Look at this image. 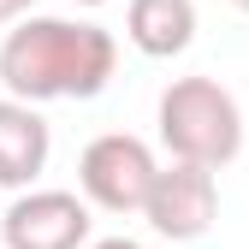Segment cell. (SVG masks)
<instances>
[{
  "mask_svg": "<svg viewBox=\"0 0 249 249\" xmlns=\"http://www.w3.org/2000/svg\"><path fill=\"white\" fill-rule=\"evenodd\" d=\"M71 6H107V0H71Z\"/></svg>",
  "mask_w": 249,
  "mask_h": 249,
  "instance_id": "cell-10",
  "label": "cell"
},
{
  "mask_svg": "<svg viewBox=\"0 0 249 249\" xmlns=\"http://www.w3.org/2000/svg\"><path fill=\"white\" fill-rule=\"evenodd\" d=\"M89 202L77 190H24L0 213V249H89Z\"/></svg>",
  "mask_w": 249,
  "mask_h": 249,
  "instance_id": "cell-4",
  "label": "cell"
},
{
  "mask_svg": "<svg viewBox=\"0 0 249 249\" xmlns=\"http://www.w3.org/2000/svg\"><path fill=\"white\" fill-rule=\"evenodd\" d=\"M124 36L148 59H172L196 42V0H131L124 6Z\"/></svg>",
  "mask_w": 249,
  "mask_h": 249,
  "instance_id": "cell-7",
  "label": "cell"
},
{
  "mask_svg": "<svg viewBox=\"0 0 249 249\" xmlns=\"http://www.w3.org/2000/svg\"><path fill=\"white\" fill-rule=\"evenodd\" d=\"M24 18H36V0H0V30L24 24Z\"/></svg>",
  "mask_w": 249,
  "mask_h": 249,
  "instance_id": "cell-8",
  "label": "cell"
},
{
  "mask_svg": "<svg viewBox=\"0 0 249 249\" xmlns=\"http://www.w3.org/2000/svg\"><path fill=\"white\" fill-rule=\"evenodd\" d=\"M226 6H237V0H226Z\"/></svg>",
  "mask_w": 249,
  "mask_h": 249,
  "instance_id": "cell-12",
  "label": "cell"
},
{
  "mask_svg": "<svg viewBox=\"0 0 249 249\" xmlns=\"http://www.w3.org/2000/svg\"><path fill=\"white\" fill-rule=\"evenodd\" d=\"M119 71L113 30L89 18H24L0 42V89L12 101H95Z\"/></svg>",
  "mask_w": 249,
  "mask_h": 249,
  "instance_id": "cell-1",
  "label": "cell"
},
{
  "mask_svg": "<svg viewBox=\"0 0 249 249\" xmlns=\"http://www.w3.org/2000/svg\"><path fill=\"white\" fill-rule=\"evenodd\" d=\"M89 249H142V243H137V237H95Z\"/></svg>",
  "mask_w": 249,
  "mask_h": 249,
  "instance_id": "cell-9",
  "label": "cell"
},
{
  "mask_svg": "<svg viewBox=\"0 0 249 249\" xmlns=\"http://www.w3.org/2000/svg\"><path fill=\"white\" fill-rule=\"evenodd\" d=\"M142 220H148L154 237H166V243L208 237L213 220H220V184H213V172L190 166V160H166L160 178H154V190H148Z\"/></svg>",
  "mask_w": 249,
  "mask_h": 249,
  "instance_id": "cell-5",
  "label": "cell"
},
{
  "mask_svg": "<svg viewBox=\"0 0 249 249\" xmlns=\"http://www.w3.org/2000/svg\"><path fill=\"white\" fill-rule=\"evenodd\" d=\"M154 131L172 160L220 172L243 154V107L220 77H172L154 107Z\"/></svg>",
  "mask_w": 249,
  "mask_h": 249,
  "instance_id": "cell-2",
  "label": "cell"
},
{
  "mask_svg": "<svg viewBox=\"0 0 249 249\" xmlns=\"http://www.w3.org/2000/svg\"><path fill=\"white\" fill-rule=\"evenodd\" d=\"M53 154V124L42 119V107L0 95V190H36V178L48 172Z\"/></svg>",
  "mask_w": 249,
  "mask_h": 249,
  "instance_id": "cell-6",
  "label": "cell"
},
{
  "mask_svg": "<svg viewBox=\"0 0 249 249\" xmlns=\"http://www.w3.org/2000/svg\"><path fill=\"white\" fill-rule=\"evenodd\" d=\"M154 178H160V160H154V148L142 137H131V131H101L77 154V190L101 213H142Z\"/></svg>",
  "mask_w": 249,
  "mask_h": 249,
  "instance_id": "cell-3",
  "label": "cell"
},
{
  "mask_svg": "<svg viewBox=\"0 0 249 249\" xmlns=\"http://www.w3.org/2000/svg\"><path fill=\"white\" fill-rule=\"evenodd\" d=\"M237 6H243V12H249V0H237Z\"/></svg>",
  "mask_w": 249,
  "mask_h": 249,
  "instance_id": "cell-11",
  "label": "cell"
}]
</instances>
